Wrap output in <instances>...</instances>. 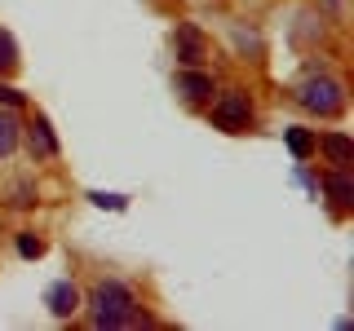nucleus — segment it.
<instances>
[{"label": "nucleus", "mask_w": 354, "mask_h": 331, "mask_svg": "<svg viewBox=\"0 0 354 331\" xmlns=\"http://www.w3.org/2000/svg\"><path fill=\"white\" fill-rule=\"evenodd\" d=\"M88 305H93V327L138 323V296H133L124 283H97L93 296H88Z\"/></svg>", "instance_id": "f257e3e1"}, {"label": "nucleus", "mask_w": 354, "mask_h": 331, "mask_svg": "<svg viewBox=\"0 0 354 331\" xmlns=\"http://www.w3.org/2000/svg\"><path fill=\"white\" fill-rule=\"evenodd\" d=\"M297 102L306 110H315V115H341V110H346V93H341V84L328 80V75H310V80L297 88Z\"/></svg>", "instance_id": "f03ea898"}, {"label": "nucleus", "mask_w": 354, "mask_h": 331, "mask_svg": "<svg viewBox=\"0 0 354 331\" xmlns=\"http://www.w3.org/2000/svg\"><path fill=\"white\" fill-rule=\"evenodd\" d=\"M252 124V97L243 88H226V93L213 102V128L221 132H243Z\"/></svg>", "instance_id": "7ed1b4c3"}, {"label": "nucleus", "mask_w": 354, "mask_h": 331, "mask_svg": "<svg viewBox=\"0 0 354 331\" xmlns=\"http://www.w3.org/2000/svg\"><path fill=\"white\" fill-rule=\"evenodd\" d=\"M173 49H177V62H182V66H199V62H204V36H199L191 22H182V27L173 31Z\"/></svg>", "instance_id": "20e7f679"}, {"label": "nucleus", "mask_w": 354, "mask_h": 331, "mask_svg": "<svg viewBox=\"0 0 354 331\" xmlns=\"http://www.w3.org/2000/svg\"><path fill=\"white\" fill-rule=\"evenodd\" d=\"M44 305H49L53 318H71L75 309H80V292H75L71 279H62V283H53L49 292H44Z\"/></svg>", "instance_id": "39448f33"}, {"label": "nucleus", "mask_w": 354, "mask_h": 331, "mask_svg": "<svg viewBox=\"0 0 354 331\" xmlns=\"http://www.w3.org/2000/svg\"><path fill=\"white\" fill-rule=\"evenodd\" d=\"M27 146H31L36 159H53V154H58V137H53V128H49V119H44V115H36L27 124Z\"/></svg>", "instance_id": "423d86ee"}, {"label": "nucleus", "mask_w": 354, "mask_h": 331, "mask_svg": "<svg viewBox=\"0 0 354 331\" xmlns=\"http://www.w3.org/2000/svg\"><path fill=\"white\" fill-rule=\"evenodd\" d=\"M177 93H182L186 102H204V97L213 93V80H208L204 71H195V66H186V71L177 75Z\"/></svg>", "instance_id": "0eeeda50"}, {"label": "nucleus", "mask_w": 354, "mask_h": 331, "mask_svg": "<svg viewBox=\"0 0 354 331\" xmlns=\"http://www.w3.org/2000/svg\"><path fill=\"white\" fill-rule=\"evenodd\" d=\"M324 194L341 208V212H346V208H354V181L346 177V168H337V172L324 177Z\"/></svg>", "instance_id": "6e6552de"}, {"label": "nucleus", "mask_w": 354, "mask_h": 331, "mask_svg": "<svg viewBox=\"0 0 354 331\" xmlns=\"http://www.w3.org/2000/svg\"><path fill=\"white\" fill-rule=\"evenodd\" d=\"M319 146H324V154L332 163H337V168H346V163H354V141L346 137V132H328L324 141H319Z\"/></svg>", "instance_id": "1a4fd4ad"}, {"label": "nucleus", "mask_w": 354, "mask_h": 331, "mask_svg": "<svg viewBox=\"0 0 354 331\" xmlns=\"http://www.w3.org/2000/svg\"><path fill=\"white\" fill-rule=\"evenodd\" d=\"M283 141H288V150H292L297 154V159H310V150H315L319 146V137H315V132H310V128H283Z\"/></svg>", "instance_id": "9d476101"}, {"label": "nucleus", "mask_w": 354, "mask_h": 331, "mask_svg": "<svg viewBox=\"0 0 354 331\" xmlns=\"http://www.w3.org/2000/svg\"><path fill=\"white\" fill-rule=\"evenodd\" d=\"M18 132H22V128H18L14 110L5 106V110H0V159H5V154L14 150V146H18Z\"/></svg>", "instance_id": "9b49d317"}, {"label": "nucleus", "mask_w": 354, "mask_h": 331, "mask_svg": "<svg viewBox=\"0 0 354 331\" xmlns=\"http://www.w3.org/2000/svg\"><path fill=\"white\" fill-rule=\"evenodd\" d=\"M14 66H18V44H14L9 31H0V75L14 71Z\"/></svg>", "instance_id": "f8f14e48"}, {"label": "nucleus", "mask_w": 354, "mask_h": 331, "mask_svg": "<svg viewBox=\"0 0 354 331\" xmlns=\"http://www.w3.org/2000/svg\"><path fill=\"white\" fill-rule=\"evenodd\" d=\"M88 199H93V203H97V208H111V212H120V208H124V203H129V199H124V194H106V190H88Z\"/></svg>", "instance_id": "ddd939ff"}, {"label": "nucleus", "mask_w": 354, "mask_h": 331, "mask_svg": "<svg viewBox=\"0 0 354 331\" xmlns=\"http://www.w3.org/2000/svg\"><path fill=\"white\" fill-rule=\"evenodd\" d=\"M44 252V243L36 239V234H18V257H27V261H36Z\"/></svg>", "instance_id": "4468645a"}, {"label": "nucleus", "mask_w": 354, "mask_h": 331, "mask_svg": "<svg viewBox=\"0 0 354 331\" xmlns=\"http://www.w3.org/2000/svg\"><path fill=\"white\" fill-rule=\"evenodd\" d=\"M22 102H27V97L18 93V88H9V84H0V106H9V110H18Z\"/></svg>", "instance_id": "2eb2a0df"}, {"label": "nucleus", "mask_w": 354, "mask_h": 331, "mask_svg": "<svg viewBox=\"0 0 354 331\" xmlns=\"http://www.w3.org/2000/svg\"><path fill=\"white\" fill-rule=\"evenodd\" d=\"M14 203L18 208H31V203H36V199H31V185H18V190H14Z\"/></svg>", "instance_id": "dca6fc26"}]
</instances>
